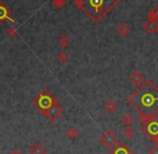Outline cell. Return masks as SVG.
<instances>
[{"mask_svg": "<svg viewBox=\"0 0 158 154\" xmlns=\"http://www.w3.org/2000/svg\"><path fill=\"white\" fill-rule=\"evenodd\" d=\"M74 3L93 23L98 24L118 3V0H74Z\"/></svg>", "mask_w": 158, "mask_h": 154, "instance_id": "6da1fadb", "label": "cell"}, {"mask_svg": "<svg viewBox=\"0 0 158 154\" xmlns=\"http://www.w3.org/2000/svg\"><path fill=\"white\" fill-rule=\"evenodd\" d=\"M136 95L138 96H132L133 98H138L136 99V101H132V105L133 106H138V105H140L141 107H143V109L144 110H148V109H152L154 106L156 105V101L158 100V97H156V96H154L152 93H149V92H144L143 91V89H141L140 91L136 92Z\"/></svg>", "mask_w": 158, "mask_h": 154, "instance_id": "7a4b0ae2", "label": "cell"}, {"mask_svg": "<svg viewBox=\"0 0 158 154\" xmlns=\"http://www.w3.org/2000/svg\"><path fill=\"white\" fill-rule=\"evenodd\" d=\"M55 101H56V99L53 97L50 92L44 91L33 100V104L35 105L37 108H39L42 112H44V111L49 110V109L55 104Z\"/></svg>", "mask_w": 158, "mask_h": 154, "instance_id": "3957f363", "label": "cell"}, {"mask_svg": "<svg viewBox=\"0 0 158 154\" xmlns=\"http://www.w3.org/2000/svg\"><path fill=\"white\" fill-rule=\"evenodd\" d=\"M100 142L102 143V145L104 148L110 149V148H114L117 144V142H118V136L113 130H107V132H105L101 136Z\"/></svg>", "mask_w": 158, "mask_h": 154, "instance_id": "277c9868", "label": "cell"}, {"mask_svg": "<svg viewBox=\"0 0 158 154\" xmlns=\"http://www.w3.org/2000/svg\"><path fill=\"white\" fill-rule=\"evenodd\" d=\"M62 112H63V108L60 106V104L57 102V100H56V101H55V104L53 105V106L51 107L49 110L44 111V112H42V113H44V114L46 115V116L48 117L50 121H55V120H56L57 117L62 114Z\"/></svg>", "mask_w": 158, "mask_h": 154, "instance_id": "5b68a950", "label": "cell"}, {"mask_svg": "<svg viewBox=\"0 0 158 154\" xmlns=\"http://www.w3.org/2000/svg\"><path fill=\"white\" fill-rule=\"evenodd\" d=\"M28 153L29 154H47L48 153V150H47V148L44 147V144L37 142V143H34V144L29 148Z\"/></svg>", "mask_w": 158, "mask_h": 154, "instance_id": "8992f818", "label": "cell"}, {"mask_svg": "<svg viewBox=\"0 0 158 154\" xmlns=\"http://www.w3.org/2000/svg\"><path fill=\"white\" fill-rule=\"evenodd\" d=\"M6 20H10L11 22H14V20L11 18V15H10V10L3 3H0V23H2Z\"/></svg>", "mask_w": 158, "mask_h": 154, "instance_id": "52a82bcc", "label": "cell"}, {"mask_svg": "<svg viewBox=\"0 0 158 154\" xmlns=\"http://www.w3.org/2000/svg\"><path fill=\"white\" fill-rule=\"evenodd\" d=\"M103 109L107 113H114L117 110V104L113 99H108L103 104Z\"/></svg>", "mask_w": 158, "mask_h": 154, "instance_id": "ba28073f", "label": "cell"}, {"mask_svg": "<svg viewBox=\"0 0 158 154\" xmlns=\"http://www.w3.org/2000/svg\"><path fill=\"white\" fill-rule=\"evenodd\" d=\"M130 81H131V83H133L134 85H140L141 83L144 81V76H143L142 73H140L139 71H135L131 74Z\"/></svg>", "mask_w": 158, "mask_h": 154, "instance_id": "9c48e42d", "label": "cell"}, {"mask_svg": "<svg viewBox=\"0 0 158 154\" xmlns=\"http://www.w3.org/2000/svg\"><path fill=\"white\" fill-rule=\"evenodd\" d=\"M79 136V130L77 129L75 126H70L66 129V137L69 140H75L76 138H78Z\"/></svg>", "mask_w": 158, "mask_h": 154, "instance_id": "30bf717a", "label": "cell"}, {"mask_svg": "<svg viewBox=\"0 0 158 154\" xmlns=\"http://www.w3.org/2000/svg\"><path fill=\"white\" fill-rule=\"evenodd\" d=\"M144 29L147 31V33H156L157 30V27H158V24L156 22H152V21H147V22L144 23Z\"/></svg>", "mask_w": 158, "mask_h": 154, "instance_id": "8fae6325", "label": "cell"}, {"mask_svg": "<svg viewBox=\"0 0 158 154\" xmlns=\"http://www.w3.org/2000/svg\"><path fill=\"white\" fill-rule=\"evenodd\" d=\"M121 123L125 126H127V127L128 126H131L132 124L134 123V117L132 116V114H130V113H126V114L121 117Z\"/></svg>", "mask_w": 158, "mask_h": 154, "instance_id": "7c38bea8", "label": "cell"}, {"mask_svg": "<svg viewBox=\"0 0 158 154\" xmlns=\"http://www.w3.org/2000/svg\"><path fill=\"white\" fill-rule=\"evenodd\" d=\"M57 44H59L60 48L67 49L68 46H69V44H70V40L68 39L66 36H62V37H60L59 40H57Z\"/></svg>", "mask_w": 158, "mask_h": 154, "instance_id": "4fadbf2b", "label": "cell"}, {"mask_svg": "<svg viewBox=\"0 0 158 154\" xmlns=\"http://www.w3.org/2000/svg\"><path fill=\"white\" fill-rule=\"evenodd\" d=\"M148 132L152 137L158 135V122L154 121L148 124Z\"/></svg>", "mask_w": 158, "mask_h": 154, "instance_id": "5bb4252c", "label": "cell"}, {"mask_svg": "<svg viewBox=\"0 0 158 154\" xmlns=\"http://www.w3.org/2000/svg\"><path fill=\"white\" fill-rule=\"evenodd\" d=\"M117 31H118L119 35H121V36H123V37H126V36H128L130 33H131V28H130V27L128 26L127 24H121L120 26L118 27Z\"/></svg>", "mask_w": 158, "mask_h": 154, "instance_id": "9a60e30c", "label": "cell"}, {"mask_svg": "<svg viewBox=\"0 0 158 154\" xmlns=\"http://www.w3.org/2000/svg\"><path fill=\"white\" fill-rule=\"evenodd\" d=\"M147 18H148V21H152V22H157L158 21V7H155L153 9H151V11L147 14Z\"/></svg>", "mask_w": 158, "mask_h": 154, "instance_id": "2e32d148", "label": "cell"}, {"mask_svg": "<svg viewBox=\"0 0 158 154\" xmlns=\"http://www.w3.org/2000/svg\"><path fill=\"white\" fill-rule=\"evenodd\" d=\"M123 135L125 138L132 139L134 137V135H135V132H134V129L131 127V126H128V127H126L125 129L123 130Z\"/></svg>", "mask_w": 158, "mask_h": 154, "instance_id": "e0dca14e", "label": "cell"}, {"mask_svg": "<svg viewBox=\"0 0 158 154\" xmlns=\"http://www.w3.org/2000/svg\"><path fill=\"white\" fill-rule=\"evenodd\" d=\"M66 5V0H52V6L57 9L64 8Z\"/></svg>", "mask_w": 158, "mask_h": 154, "instance_id": "ac0fdd59", "label": "cell"}, {"mask_svg": "<svg viewBox=\"0 0 158 154\" xmlns=\"http://www.w3.org/2000/svg\"><path fill=\"white\" fill-rule=\"evenodd\" d=\"M7 33H8V36H9L10 38H14V37H16V36H18L19 31L14 26H10L9 28H8Z\"/></svg>", "mask_w": 158, "mask_h": 154, "instance_id": "d6986e66", "label": "cell"}, {"mask_svg": "<svg viewBox=\"0 0 158 154\" xmlns=\"http://www.w3.org/2000/svg\"><path fill=\"white\" fill-rule=\"evenodd\" d=\"M57 61H59L60 63H66V61H68L67 54H66L65 52H61L59 55H57Z\"/></svg>", "mask_w": 158, "mask_h": 154, "instance_id": "ffe728a7", "label": "cell"}, {"mask_svg": "<svg viewBox=\"0 0 158 154\" xmlns=\"http://www.w3.org/2000/svg\"><path fill=\"white\" fill-rule=\"evenodd\" d=\"M115 154H129V151H128V149L125 145H121V147H119L118 149L116 150Z\"/></svg>", "mask_w": 158, "mask_h": 154, "instance_id": "44dd1931", "label": "cell"}, {"mask_svg": "<svg viewBox=\"0 0 158 154\" xmlns=\"http://www.w3.org/2000/svg\"><path fill=\"white\" fill-rule=\"evenodd\" d=\"M148 154H158V144L154 145L153 148H151L148 151Z\"/></svg>", "mask_w": 158, "mask_h": 154, "instance_id": "7402d4cb", "label": "cell"}, {"mask_svg": "<svg viewBox=\"0 0 158 154\" xmlns=\"http://www.w3.org/2000/svg\"><path fill=\"white\" fill-rule=\"evenodd\" d=\"M8 154H23V153L18 149V148H13V149H12Z\"/></svg>", "mask_w": 158, "mask_h": 154, "instance_id": "603a6c76", "label": "cell"}, {"mask_svg": "<svg viewBox=\"0 0 158 154\" xmlns=\"http://www.w3.org/2000/svg\"><path fill=\"white\" fill-rule=\"evenodd\" d=\"M156 34H157V36H158V27H157V30H156Z\"/></svg>", "mask_w": 158, "mask_h": 154, "instance_id": "cb8c5ba5", "label": "cell"}]
</instances>
